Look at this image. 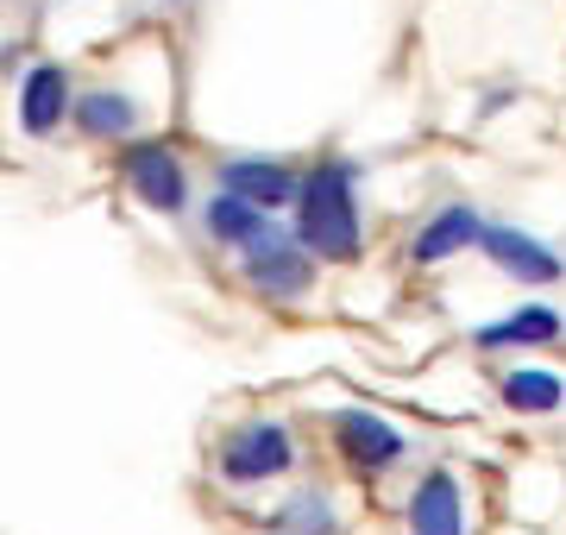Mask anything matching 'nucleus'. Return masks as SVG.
Returning <instances> with one entry per match:
<instances>
[{
  "instance_id": "6",
  "label": "nucleus",
  "mask_w": 566,
  "mask_h": 535,
  "mask_svg": "<svg viewBox=\"0 0 566 535\" xmlns=\"http://www.w3.org/2000/svg\"><path fill=\"white\" fill-rule=\"evenodd\" d=\"M221 189L245 196V202L264 208V214H277V208H290L296 196H303V177L283 165V158H227V165H221Z\"/></svg>"
},
{
  "instance_id": "4",
  "label": "nucleus",
  "mask_w": 566,
  "mask_h": 535,
  "mask_svg": "<svg viewBox=\"0 0 566 535\" xmlns=\"http://www.w3.org/2000/svg\"><path fill=\"white\" fill-rule=\"evenodd\" d=\"M120 177L126 189L139 196L151 214H177L182 202H189V177H182V158L170 151V145H126V158H120Z\"/></svg>"
},
{
  "instance_id": "12",
  "label": "nucleus",
  "mask_w": 566,
  "mask_h": 535,
  "mask_svg": "<svg viewBox=\"0 0 566 535\" xmlns=\"http://www.w3.org/2000/svg\"><path fill=\"white\" fill-rule=\"evenodd\" d=\"M202 227L214 233V240H227V246H252L264 227H271V214L264 208H252L245 196H233V189H221V196H208V208H202Z\"/></svg>"
},
{
  "instance_id": "10",
  "label": "nucleus",
  "mask_w": 566,
  "mask_h": 535,
  "mask_svg": "<svg viewBox=\"0 0 566 535\" xmlns=\"http://www.w3.org/2000/svg\"><path fill=\"white\" fill-rule=\"evenodd\" d=\"M409 535H465V497L453 485V473H434L409 492Z\"/></svg>"
},
{
  "instance_id": "15",
  "label": "nucleus",
  "mask_w": 566,
  "mask_h": 535,
  "mask_svg": "<svg viewBox=\"0 0 566 535\" xmlns=\"http://www.w3.org/2000/svg\"><path fill=\"white\" fill-rule=\"evenodd\" d=\"M277 535H334V504L327 492H296L277 511Z\"/></svg>"
},
{
  "instance_id": "13",
  "label": "nucleus",
  "mask_w": 566,
  "mask_h": 535,
  "mask_svg": "<svg viewBox=\"0 0 566 535\" xmlns=\"http://www.w3.org/2000/svg\"><path fill=\"white\" fill-rule=\"evenodd\" d=\"M76 126L88 139H133V126H139V102L120 95V88H95V95H82L76 102Z\"/></svg>"
},
{
  "instance_id": "5",
  "label": "nucleus",
  "mask_w": 566,
  "mask_h": 535,
  "mask_svg": "<svg viewBox=\"0 0 566 535\" xmlns=\"http://www.w3.org/2000/svg\"><path fill=\"white\" fill-rule=\"evenodd\" d=\"M479 246H485V259L504 271V277H516V284H560V271H566L560 252L542 246L535 233H523V227H510V221H491Z\"/></svg>"
},
{
  "instance_id": "3",
  "label": "nucleus",
  "mask_w": 566,
  "mask_h": 535,
  "mask_svg": "<svg viewBox=\"0 0 566 535\" xmlns=\"http://www.w3.org/2000/svg\"><path fill=\"white\" fill-rule=\"evenodd\" d=\"M290 460H296V441H290L283 422H245V429L227 434L221 473L233 479V485H259V479L290 473Z\"/></svg>"
},
{
  "instance_id": "7",
  "label": "nucleus",
  "mask_w": 566,
  "mask_h": 535,
  "mask_svg": "<svg viewBox=\"0 0 566 535\" xmlns=\"http://www.w3.org/2000/svg\"><path fill=\"white\" fill-rule=\"evenodd\" d=\"M334 434H340V453L359 466V473H385V466H397L403 460V434L390 429L385 416H371V410H340L334 416Z\"/></svg>"
},
{
  "instance_id": "14",
  "label": "nucleus",
  "mask_w": 566,
  "mask_h": 535,
  "mask_svg": "<svg viewBox=\"0 0 566 535\" xmlns=\"http://www.w3.org/2000/svg\"><path fill=\"white\" fill-rule=\"evenodd\" d=\"M504 403L516 416H554L566 403V378H554V371H542V366H516V371H504Z\"/></svg>"
},
{
  "instance_id": "1",
  "label": "nucleus",
  "mask_w": 566,
  "mask_h": 535,
  "mask_svg": "<svg viewBox=\"0 0 566 535\" xmlns=\"http://www.w3.org/2000/svg\"><path fill=\"white\" fill-rule=\"evenodd\" d=\"M296 240H303L315 259H327V265L359 259V246H365L359 165L327 158V165L308 170V177H303V196H296Z\"/></svg>"
},
{
  "instance_id": "2",
  "label": "nucleus",
  "mask_w": 566,
  "mask_h": 535,
  "mask_svg": "<svg viewBox=\"0 0 566 535\" xmlns=\"http://www.w3.org/2000/svg\"><path fill=\"white\" fill-rule=\"evenodd\" d=\"M308 277H315V252H308L296 233H283L277 221L264 227L252 246H245V284L259 290V296H271V303L303 296Z\"/></svg>"
},
{
  "instance_id": "8",
  "label": "nucleus",
  "mask_w": 566,
  "mask_h": 535,
  "mask_svg": "<svg viewBox=\"0 0 566 535\" xmlns=\"http://www.w3.org/2000/svg\"><path fill=\"white\" fill-rule=\"evenodd\" d=\"M485 240V221H479V208L472 202H447L428 214V227L409 240V265H441V259H453V252L479 246Z\"/></svg>"
},
{
  "instance_id": "9",
  "label": "nucleus",
  "mask_w": 566,
  "mask_h": 535,
  "mask_svg": "<svg viewBox=\"0 0 566 535\" xmlns=\"http://www.w3.org/2000/svg\"><path fill=\"white\" fill-rule=\"evenodd\" d=\"M63 114H76V95H70V70L63 63H39V70H25L20 83V126L32 139L44 133H57Z\"/></svg>"
},
{
  "instance_id": "11",
  "label": "nucleus",
  "mask_w": 566,
  "mask_h": 535,
  "mask_svg": "<svg viewBox=\"0 0 566 535\" xmlns=\"http://www.w3.org/2000/svg\"><path fill=\"white\" fill-rule=\"evenodd\" d=\"M566 334V315L547 310V303H528V310H510L504 322H485V328L472 334L479 347H547V340H560Z\"/></svg>"
}]
</instances>
